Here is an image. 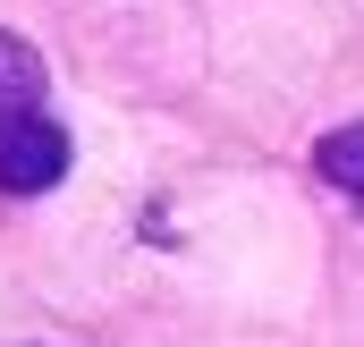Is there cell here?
<instances>
[{
  "instance_id": "cell-2",
  "label": "cell",
  "mask_w": 364,
  "mask_h": 347,
  "mask_svg": "<svg viewBox=\"0 0 364 347\" xmlns=\"http://www.w3.org/2000/svg\"><path fill=\"white\" fill-rule=\"evenodd\" d=\"M314 161H322V178H331V186H339V195L364 212V119H356V127H331Z\"/></svg>"
},
{
  "instance_id": "cell-3",
  "label": "cell",
  "mask_w": 364,
  "mask_h": 347,
  "mask_svg": "<svg viewBox=\"0 0 364 347\" xmlns=\"http://www.w3.org/2000/svg\"><path fill=\"white\" fill-rule=\"evenodd\" d=\"M43 102V60L0 26V110H34Z\"/></svg>"
},
{
  "instance_id": "cell-1",
  "label": "cell",
  "mask_w": 364,
  "mask_h": 347,
  "mask_svg": "<svg viewBox=\"0 0 364 347\" xmlns=\"http://www.w3.org/2000/svg\"><path fill=\"white\" fill-rule=\"evenodd\" d=\"M68 178V136L34 110H0V186L9 195H43Z\"/></svg>"
}]
</instances>
